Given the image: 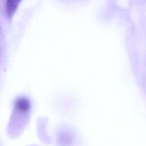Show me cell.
I'll use <instances>...</instances> for the list:
<instances>
[{"instance_id": "cell-1", "label": "cell", "mask_w": 146, "mask_h": 146, "mask_svg": "<svg viewBox=\"0 0 146 146\" xmlns=\"http://www.w3.org/2000/svg\"><path fill=\"white\" fill-rule=\"evenodd\" d=\"M22 0H5V11L7 17L11 19Z\"/></svg>"}, {"instance_id": "cell-2", "label": "cell", "mask_w": 146, "mask_h": 146, "mask_svg": "<svg viewBox=\"0 0 146 146\" xmlns=\"http://www.w3.org/2000/svg\"><path fill=\"white\" fill-rule=\"evenodd\" d=\"M15 107L19 112L26 113L30 108V103L26 98H19L15 102Z\"/></svg>"}, {"instance_id": "cell-3", "label": "cell", "mask_w": 146, "mask_h": 146, "mask_svg": "<svg viewBox=\"0 0 146 146\" xmlns=\"http://www.w3.org/2000/svg\"><path fill=\"white\" fill-rule=\"evenodd\" d=\"M59 142L62 146H71L74 142V137L68 131H63L59 136Z\"/></svg>"}]
</instances>
